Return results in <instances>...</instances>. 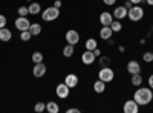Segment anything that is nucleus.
Listing matches in <instances>:
<instances>
[{
	"label": "nucleus",
	"instance_id": "nucleus-1",
	"mask_svg": "<svg viewBox=\"0 0 153 113\" xmlns=\"http://www.w3.org/2000/svg\"><path fill=\"white\" fill-rule=\"evenodd\" d=\"M133 99L138 103V106H147L153 99V92L147 89V87H139L133 95Z\"/></svg>",
	"mask_w": 153,
	"mask_h": 113
},
{
	"label": "nucleus",
	"instance_id": "nucleus-2",
	"mask_svg": "<svg viewBox=\"0 0 153 113\" xmlns=\"http://www.w3.org/2000/svg\"><path fill=\"white\" fill-rule=\"evenodd\" d=\"M58 17H60V9L55 8V6H49V8L42 11V18L45 21H54Z\"/></svg>",
	"mask_w": 153,
	"mask_h": 113
},
{
	"label": "nucleus",
	"instance_id": "nucleus-3",
	"mask_svg": "<svg viewBox=\"0 0 153 113\" xmlns=\"http://www.w3.org/2000/svg\"><path fill=\"white\" fill-rule=\"evenodd\" d=\"M127 17H129L132 21L143 20V17H144V9H143L141 6L135 5V6H132V8L129 9V12H127Z\"/></svg>",
	"mask_w": 153,
	"mask_h": 113
},
{
	"label": "nucleus",
	"instance_id": "nucleus-4",
	"mask_svg": "<svg viewBox=\"0 0 153 113\" xmlns=\"http://www.w3.org/2000/svg\"><path fill=\"white\" fill-rule=\"evenodd\" d=\"M98 78L101 80V81H104V83H110V81H113V78H115V72L107 66V67H101L100 69V72H98Z\"/></svg>",
	"mask_w": 153,
	"mask_h": 113
},
{
	"label": "nucleus",
	"instance_id": "nucleus-5",
	"mask_svg": "<svg viewBox=\"0 0 153 113\" xmlns=\"http://www.w3.org/2000/svg\"><path fill=\"white\" fill-rule=\"evenodd\" d=\"M55 93H57L58 98L66 99V98L69 96V93H71V87H69L66 83H60V84L57 86V89H55Z\"/></svg>",
	"mask_w": 153,
	"mask_h": 113
},
{
	"label": "nucleus",
	"instance_id": "nucleus-6",
	"mask_svg": "<svg viewBox=\"0 0 153 113\" xmlns=\"http://www.w3.org/2000/svg\"><path fill=\"white\" fill-rule=\"evenodd\" d=\"M29 26H31V21L28 20V17H17L16 18V28L22 32V31H29Z\"/></svg>",
	"mask_w": 153,
	"mask_h": 113
},
{
	"label": "nucleus",
	"instance_id": "nucleus-7",
	"mask_svg": "<svg viewBox=\"0 0 153 113\" xmlns=\"http://www.w3.org/2000/svg\"><path fill=\"white\" fill-rule=\"evenodd\" d=\"M124 113H138L139 112V106L135 99H129V101H126L124 107H123Z\"/></svg>",
	"mask_w": 153,
	"mask_h": 113
},
{
	"label": "nucleus",
	"instance_id": "nucleus-8",
	"mask_svg": "<svg viewBox=\"0 0 153 113\" xmlns=\"http://www.w3.org/2000/svg\"><path fill=\"white\" fill-rule=\"evenodd\" d=\"M46 73V64L45 63H35V66L32 69V75L35 78H43Z\"/></svg>",
	"mask_w": 153,
	"mask_h": 113
},
{
	"label": "nucleus",
	"instance_id": "nucleus-9",
	"mask_svg": "<svg viewBox=\"0 0 153 113\" xmlns=\"http://www.w3.org/2000/svg\"><path fill=\"white\" fill-rule=\"evenodd\" d=\"M66 41L69 43V44H78V41H80V34L76 32L75 29H69L68 32H66Z\"/></svg>",
	"mask_w": 153,
	"mask_h": 113
},
{
	"label": "nucleus",
	"instance_id": "nucleus-10",
	"mask_svg": "<svg viewBox=\"0 0 153 113\" xmlns=\"http://www.w3.org/2000/svg\"><path fill=\"white\" fill-rule=\"evenodd\" d=\"M95 60H97V57L94 55V52L92 51H87V49H86V52L81 55V61H83V64H86V66L94 64Z\"/></svg>",
	"mask_w": 153,
	"mask_h": 113
},
{
	"label": "nucleus",
	"instance_id": "nucleus-11",
	"mask_svg": "<svg viewBox=\"0 0 153 113\" xmlns=\"http://www.w3.org/2000/svg\"><path fill=\"white\" fill-rule=\"evenodd\" d=\"M113 21V14H110L109 11H104L100 14V23L103 26H110V23Z\"/></svg>",
	"mask_w": 153,
	"mask_h": 113
},
{
	"label": "nucleus",
	"instance_id": "nucleus-12",
	"mask_svg": "<svg viewBox=\"0 0 153 113\" xmlns=\"http://www.w3.org/2000/svg\"><path fill=\"white\" fill-rule=\"evenodd\" d=\"M127 72L135 75V73H141V66H139V63L136 60H130L127 63Z\"/></svg>",
	"mask_w": 153,
	"mask_h": 113
},
{
	"label": "nucleus",
	"instance_id": "nucleus-13",
	"mask_svg": "<svg viewBox=\"0 0 153 113\" xmlns=\"http://www.w3.org/2000/svg\"><path fill=\"white\" fill-rule=\"evenodd\" d=\"M127 12H129V9H127L126 6H117L113 11V17L117 20H123L127 17Z\"/></svg>",
	"mask_w": 153,
	"mask_h": 113
},
{
	"label": "nucleus",
	"instance_id": "nucleus-14",
	"mask_svg": "<svg viewBox=\"0 0 153 113\" xmlns=\"http://www.w3.org/2000/svg\"><path fill=\"white\" fill-rule=\"evenodd\" d=\"M65 83L71 87V89H74V87L78 86V77H76L75 73H68L65 77Z\"/></svg>",
	"mask_w": 153,
	"mask_h": 113
},
{
	"label": "nucleus",
	"instance_id": "nucleus-15",
	"mask_svg": "<svg viewBox=\"0 0 153 113\" xmlns=\"http://www.w3.org/2000/svg\"><path fill=\"white\" fill-rule=\"evenodd\" d=\"M112 34H113V31L110 29V26H103L100 29V37L103 40H109V38H112Z\"/></svg>",
	"mask_w": 153,
	"mask_h": 113
},
{
	"label": "nucleus",
	"instance_id": "nucleus-16",
	"mask_svg": "<svg viewBox=\"0 0 153 113\" xmlns=\"http://www.w3.org/2000/svg\"><path fill=\"white\" fill-rule=\"evenodd\" d=\"M28 11H29L31 16H37V14H40V12H42V5L37 3V2H32V3L28 6Z\"/></svg>",
	"mask_w": 153,
	"mask_h": 113
},
{
	"label": "nucleus",
	"instance_id": "nucleus-17",
	"mask_svg": "<svg viewBox=\"0 0 153 113\" xmlns=\"http://www.w3.org/2000/svg\"><path fill=\"white\" fill-rule=\"evenodd\" d=\"M11 38H12V32L6 29V26L0 29V41H9Z\"/></svg>",
	"mask_w": 153,
	"mask_h": 113
},
{
	"label": "nucleus",
	"instance_id": "nucleus-18",
	"mask_svg": "<svg viewBox=\"0 0 153 113\" xmlns=\"http://www.w3.org/2000/svg\"><path fill=\"white\" fill-rule=\"evenodd\" d=\"M46 110L49 113H58L60 112V106L55 101H49V103H46Z\"/></svg>",
	"mask_w": 153,
	"mask_h": 113
},
{
	"label": "nucleus",
	"instance_id": "nucleus-19",
	"mask_svg": "<svg viewBox=\"0 0 153 113\" xmlns=\"http://www.w3.org/2000/svg\"><path fill=\"white\" fill-rule=\"evenodd\" d=\"M94 90H95L97 93H103V92L106 90V83L101 81V80L95 81V83H94Z\"/></svg>",
	"mask_w": 153,
	"mask_h": 113
},
{
	"label": "nucleus",
	"instance_id": "nucleus-20",
	"mask_svg": "<svg viewBox=\"0 0 153 113\" xmlns=\"http://www.w3.org/2000/svg\"><path fill=\"white\" fill-rule=\"evenodd\" d=\"M74 52H75V47H74V44H66L65 47H63V55H65L66 58H71L72 55H74Z\"/></svg>",
	"mask_w": 153,
	"mask_h": 113
},
{
	"label": "nucleus",
	"instance_id": "nucleus-21",
	"mask_svg": "<svg viewBox=\"0 0 153 113\" xmlns=\"http://www.w3.org/2000/svg\"><path fill=\"white\" fill-rule=\"evenodd\" d=\"M42 24L40 23H31V26H29V32L32 34V35H40V32H42Z\"/></svg>",
	"mask_w": 153,
	"mask_h": 113
},
{
	"label": "nucleus",
	"instance_id": "nucleus-22",
	"mask_svg": "<svg viewBox=\"0 0 153 113\" xmlns=\"http://www.w3.org/2000/svg\"><path fill=\"white\" fill-rule=\"evenodd\" d=\"M84 46H86L87 51H94V49H97V47H98V41H97L95 38H87Z\"/></svg>",
	"mask_w": 153,
	"mask_h": 113
},
{
	"label": "nucleus",
	"instance_id": "nucleus-23",
	"mask_svg": "<svg viewBox=\"0 0 153 113\" xmlns=\"http://www.w3.org/2000/svg\"><path fill=\"white\" fill-rule=\"evenodd\" d=\"M110 29H112L113 32H120V31L123 29V24H121V20H113V21L110 23Z\"/></svg>",
	"mask_w": 153,
	"mask_h": 113
},
{
	"label": "nucleus",
	"instance_id": "nucleus-24",
	"mask_svg": "<svg viewBox=\"0 0 153 113\" xmlns=\"http://www.w3.org/2000/svg\"><path fill=\"white\" fill-rule=\"evenodd\" d=\"M132 84L133 86H141L143 84V78H141V75L139 73H135V75H132Z\"/></svg>",
	"mask_w": 153,
	"mask_h": 113
},
{
	"label": "nucleus",
	"instance_id": "nucleus-25",
	"mask_svg": "<svg viewBox=\"0 0 153 113\" xmlns=\"http://www.w3.org/2000/svg\"><path fill=\"white\" fill-rule=\"evenodd\" d=\"M31 37H32V34H31L29 31H22V32H20V40H22V41H29Z\"/></svg>",
	"mask_w": 153,
	"mask_h": 113
},
{
	"label": "nucleus",
	"instance_id": "nucleus-26",
	"mask_svg": "<svg viewBox=\"0 0 153 113\" xmlns=\"http://www.w3.org/2000/svg\"><path fill=\"white\" fill-rule=\"evenodd\" d=\"M32 61H34V64L35 63H43V54L42 52H34L32 54Z\"/></svg>",
	"mask_w": 153,
	"mask_h": 113
},
{
	"label": "nucleus",
	"instance_id": "nucleus-27",
	"mask_svg": "<svg viewBox=\"0 0 153 113\" xmlns=\"http://www.w3.org/2000/svg\"><path fill=\"white\" fill-rule=\"evenodd\" d=\"M100 66H103V67L110 66V58L109 57H100Z\"/></svg>",
	"mask_w": 153,
	"mask_h": 113
},
{
	"label": "nucleus",
	"instance_id": "nucleus-28",
	"mask_svg": "<svg viewBox=\"0 0 153 113\" xmlns=\"http://www.w3.org/2000/svg\"><path fill=\"white\" fill-rule=\"evenodd\" d=\"M34 110H35L37 113H42V112L46 110V104H45V103H37V104L34 106Z\"/></svg>",
	"mask_w": 153,
	"mask_h": 113
},
{
	"label": "nucleus",
	"instance_id": "nucleus-29",
	"mask_svg": "<svg viewBox=\"0 0 153 113\" xmlns=\"http://www.w3.org/2000/svg\"><path fill=\"white\" fill-rule=\"evenodd\" d=\"M17 12H19V16H20V17H26V16L29 14V11H28V6H20Z\"/></svg>",
	"mask_w": 153,
	"mask_h": 113
},
{
	"label": "nucleus",
	"instance_id": "nucleus-30",
	"mask_svg": "<svg viewBox=\"0 0 153 113\" xmlns=\"http://www.w3.org/2000/svg\"><path fill=\"white\" fill-rule=\"evenodd\" d=\"M143 60H144L146 63H152V61H153V52H146V54L143 55Z\"/></svg>",
	"mask_w": 153,
	"mask_h": 113
},
{
	"label": "nucleus",
	"instance_id": "nucleus-31",
	"mask_svg": "<svg viewBox=\"0 0 153 113\" xmlns=\"http://www.w3.org/2000/svg\"><path fill=\"white\" fill-rule=\"evenodd\" d=\"M6 23H8L6 17H5V16H2V14H0V29H2V28H5V26H6Z\"/></svg>",
	"mask_w": 153,
	"mask_h": 113
},
{
	"label": "nucleus",
	"instance_id": "nucleus-32",
	"mask_svg": "<svg viewBox=\"0 0 153 113\" xmlns=\"http://www.w3.org/2000/svg\"><path fill=\"white\" fill-rule=\"evenodd\" d=\"M104 2V5H107V6H113L115 3H117V0H103Z\"/></svg>",
	"mask_w": 153,
	"mask_h": 113
},
{
	"label": "nucleus",
	"instance_id": "nucleus-33",
	"mask_svg": "<svg viewBox=\"0 0 153 113\" xmlns=\"http://www.w3.org/2000/svg\"><path fill=\"white\" fill-rule=\"evenodd\" d=\"M92 52H94V55H95L97 58H100V57H101V51H100V49H98V47H97V49H94V51H92Z\"/></svg>",
	"mask_w": 153,
	"mask_h": 113
},
{
	"label": "nucleus",
	"instance_id": "nucleus-34",
	"mask_svg": "<svg viewBox=\"0 0 153 113\" xmlns=\"http://www.w3.org/2000/svg\"><path fill=\"white\" fill-rule=\"evenodd\" d=\"M66 112H68V113H80V110H78V109H76V107H72V109H68Z\"/></svg>",
	"mask_w": 153,
	"mask_h": 113
},
{
	"label": "nucleus",
	"instance_id": "nucleus-35",
	"mask_svg": "<svg viewBox=\"0 0 153 113\" xmlns=\"http://www.w3.org/2000/svg\"><path fill=\"white\" fill-rule=\"evenodd\" d=\"M149 86H150V89L153 90V73L149 77Z\"/></svg>",
	"mask_w": 153,
	"mask_h": 113
},
{
	"label": "nucleus",
	"instance_id": "nucleus-36",
	"mask_svg": "<svg viewBox=\"0 0 153 113\" xmlns=\"http://www.w3.org/2000/svg\"><path fill=\"white\" fill-rule=\"evenodd\" d=\"M124 6H126V8H127V9H130V8H132V6H133V3H132V2H130V0H127V2H126V3H124Z\"/></svg>",
	"mask_w": 153,
	"mask_h": 113
},
{
	"label": "nucleus",
	"instance_id": "nucleus-37",
	"mask_svg": "<svg viewBox=\"0 0 153 113\" xmlns=\"http://www.w3.org/2000/svg\"><path fill=\"white\" fill-rule=\"evenodd\" d=\"M54 6L60 9V8H61V0H55V2H54Z\"/></svg>",
	"mask_w": 153,
	"mask_h": 113
},
{
	"label": "nucleus",
	"instance_id": "nucleus-38",
	"mask_svg": "<svg viewBox=\"0 0 153 113\" xmlns=\"http://www.w3.org/2000/svg\"><path fill=\"white\" fill-rule=\"evenodd\" d=\"M130 2H132L133 5H139V3H143L144 0H130Z\"/></svg>",
	"mask_w": 153,
	"mask_h": 113
},
{
	"label": "nucleus",
	"instance_id": "nucleus-39",
	"mask_svg": "<svg viewBox=\"0 0 153 113\" xmlns=\"http://www.w3.org/2000/svg\"><path fill=\"white\" fill-rule=\"evenodd\" d=\"M147 2V5H150V6H153V0H146Z\"/></svg>",
	"mask_w": 153,
	"mask_h": 113
},
{
	"label": "nucleus",
	"instance_id": "nucleus-40",
	"mask_svg": "<svg viewBox=\"0 0 153 113\" xmlns=\"http://www.w3.org/2000/svg\"><path fill=\"white\" fill-rule=\"evenodd\" d=\"M118 49H120V52H124V51H126V47H124V46H120Z\"/></svg>",
	"mask_w": 153,
	"mask_h": 113
},
{
	"label": "nucleus",
	"instance_id": "nucleus-41",
	"mask_svg": "<svg viewBox=\"0 0 153 113\" xmlns=\"http://www.w3.org/2000/svg\"><path fill=\"white\" fill-rule=\"evenodd\" d=\"M26 2H32V0H26Z\"/></svg>",
	"mask_w": 153,
	"mask_h": 113
},
{
	"label": "nucleus",
	"instance_id": "nucleus-42",
	"mask_svg": "<svg viewBox=\"0 0 153 113\" xmlns=\"http://www.w3.org/2000/svg\"><path fill=\"white\" fill-rule=\"evenodd\" d=\"M152 52H153V51H152Z\"/></svg>",
	"mask_w": 153,
	"mask_h": 113
}]
</instances>
